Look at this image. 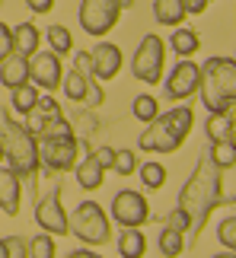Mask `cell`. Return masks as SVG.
<instances>
[{
    "label": "cell",
    "mask_w": 236,
    "mask_h": 258,
    "mask_svg": "<svg viewBox=\"0 0 236 258\" xmlns=\"http://www.w3.org/2000/svg\"><path fill=\"white\" fill-rule=\"evenodd\" d=\"M220 201H223L220 169L211 163V156L204 153L201 160H198V166H195L192 178L182 185V191H179V207L189 214V230L195 233V239L201 236L211 211H214V207H220Z\"/></svg>",
    "instance_id": "obj_1"
},
{
    "label": "cell",
    "mask_w": 236,
    "mask_h": 258,
    "mask_svg": "<svg viewBox=\"0 0 236 258\" xmlns=\"http://www.w3.org/2000/svg\"><path fill=\"white\" fill-rule=\"evenodd\" d=\"M198 71H201V80H198L201 105L208 108L211 115L233 112V99H236V61H233V57H208Z\"/></svg>",
    "instance_id": "obj_2"
},
{
    "label": "cell",
    "mask_w": 236,
    "mask_h": 258,
    "mask_svg": "<svg viewBox=\"0 0 236 258\" xmlns=\"http://www.w3.org/2000/svg\"><path fill=\"white\" fill-rule=\"evenodd\" d=\"M192 124H195V112L189 105H175L169 112L156 115L153 121L147 124V131L137 137V147H141L144 153H175L185 144Z\"/></svg>",
    "instance_id": "obj_3"
},
{
    "label": "cell",
    "mask_w": 236,
    "mask_h": 258,
    "mask_svg": "<svg viewBox=\"0 0 236 258\" xmlns=\"http://www.w3.org/2000/svg\"><path fill=\"white\" fill-rule=\"evenodd\" d=\"M0 144H4V156L10 160V169L19 178H32L38 172L35 137L23 124H16L10 115H0Z\"/></svg>",
    "instance_id": "obj_4"
},
{
    "label": "cell",
    "mask_w": 236,
    "mask_h": 258,
    "mask_svg": "<svg viewBox=\"0 0 236 258\" xmlns=\"http://www.w3.org/2000/svg\"><path fill=\"white\" fill-rule=\"evenodd\" d=\"M35 150H38V169L48 172H67L80 163V141L74 137V131L38 137Z\"/></svg>",
    "instance_id": "obj_5"
},
{
    "label": "cell",
    "mask_w": 236,
    "mask_h": 258,
    "mask_svg": "<svg viewBox=\"0 0 236 258\" xmlns=\"http://www.w3.org/2000/svg\"><path fill=\"white\" fill-rule=\"evenodd\" d=\"M67 230H71L80 242H86V245H105V242L112 239L109 217H105V211L96 201L77 204V211L67 217Z\"/></svg>",
    "instance_id": "obj_6"
},
{
    "label": "cell",
    "mask_w": 236,
    "mask_h": 258,
    "mask_svg": "<svg viewBox=\"0 0 236 258\" xmlns=\"http://www.w3.org/2000/svg\"><path fill=\"white\" fill-rule=\"evenodd\" d=\"M163 64H166V42L156 32L144 35L137 51L131 57V71H134V80L141 83H160L163 80Z\"/></svg>",
    "instance_id": "obj_7"
},
{
    "label": "cell",
    "mask_w": 236,
    "mask_h": 258,
    "mask_svg": "<svg viewBox=\"0 0 236 258\" xmlns=\"http://www.w3.org/2000/svg\"><path fill=\"white\" fill-rule=\"evenodd\" d=\"M125 0H83L80 4V26L86 35H109L118 26Z\"/></svg>",
    "instance_id": "obj_8"
},
{
    "label": "cell",
    "mask_w": 236,
    "mask_h": 258,
    "mask_svg": "<svg viewBox=\"0 0 236 258\" xmlns=\"http://www.w3.org/2000/svg\"><path fill=\"white\" fill-rule=\"evenodd\" d=\"M26 131L32 137H45V134H67L71 124L64 121L61 108L51 96H38V102L32 105V112H26Z\"/></svg>",
    "instance_id": "obj_9"
},
{
    "label": "cell",
    "mask_w": 236,
    "mask_h": 258,
    "mask_svg": "<svg viewBox=\"0 0 236 258\" xmlns=\"http://www.w3.org/2000/svg\"><path fill=\"white\" fill-rule=\"evenodd\" d=\"M112 220L118 226H125V230H131V226H144L147 220H150V204H147V198L141 191L125 188V191H118L115 201H112Z\"/></svg>",
    "instance_id": "obj_10"
},
{
    "label": "cell",
    "mask_w": 236,
    "mask_h": 258,
    "mask_svg": "<svg viewBox=\"0 0 236 258\" xmlns=\"http://www.w3.org/2000/svg\"><path fill=\"white\" fill-rule=\"evenodd\" d=\"M198 80H201L198 64H192L189 57H182V61L172 67V74L163 80V93H166V99H172V102H182V99L198 93Z\"/></svg>",
    "instance_id": "obj_11"
},
{
    "label": "cell",
    "mask_w": 236,
    "mask_h": 258,
    "mask_svg": "<svg viewBox=\"0 0 236 258\" xmlns=\"http://www.w3.org/2000/svg\"><path fill=\"white\" fill-rule=\"evenodd\" d=\"M61 57H57L54 51H35L32 57H29V80H32V86L45 89V93H51V89L61 86Z\"/></svg>",
    "instance_id": "obj_12"
},
{
    "label": "cell",
    "mask_w": 236,
    "mask_h": 258,
    "mask_svg": "<svg viewBox=\"0 0 236 258\" xmlns=\"http://www.w3.org/2000/svg\"><path fill=\"white\" fill-rule=\"evenodd\" d=\"M35 223L42 226L48 236H67V233H71V230H67V214H64V207H61L57 191L38 198V204H35Z\"/></svg>",
    "instance_id": "obj_13"
},
{
    "label": "cell",
    "mask_w": 236,
    "mask_h": 258,
    "mask_svg": "<svg viewBox=\"0 0 236 258\" xmlns=\"http://www.w3.org/2000/svg\"><path fill=\"white\" fill-rule=\"evenodd\" d=\"M86 57H90V71H93V77H99V80H112V77L122 71V48L112 45V42L96 45Z\"/></svg>",
    "instance_id": "obj_14"
},
{
    "label": "cell",
    "mask_w": 236,
    "mask_h": 258,
    "mask_svg": "<svg viewBox=\"0 0 236 258\" xmlns=\"http://www.w3.org/2000/svg\"><path fill=\"white\" fill-rule=\"evenodd\" d=\"M19 198H23V185L13 169H0V207L4 214L16 217L19 214Z\"/></svg>",
    "instance_id": "obj_15"
},
{
    "label": "cell",
    "mask_w": 236,
    "mask_h": 258,
    "mask_svg": "<svg viewBox=\"0 0 236 258\" xmlns=\"http://www.w3.org/2000/svg\"><path fill=\"white\" fill-rule=\"evenodd\" d=\"M0 83H4L7 89H16V86H23L29 83V57L23 54H10L0 61Z\"/></svg>",
    "instance_id": "obj_16"
},
{
    "label": "cell",
    "mask_w": 236,
    "mask_h": 258,
    "mask_svg": "<svg viewBox=\"0 0 236 258\" xmlns=\"http://www.w3.org/2000/svg\"><path fill=\"white\" fill-rule=\"evenodd\" d=\"M204 134H208L211 144H233L236 141V124H233V112L223 115H211L204 121Z\"/></svg>",
    "instance_id": "obj_17"
},
{
    "label": "cell",
    "mask_w": 236,
    "mask_h": 258,
    "mask_svg": "<svg viewBox=\"0 0 236 258\" xmlns=\"http://www.w3.org/2000/svg\"><path fill=\"white\" fill-rule=\"evenodd\" d=\"M38 42H42V32L32 23H19L13 26V51L23 57H32L38 51Z\"/></svg>",
    "instance_id": "obj_18"
},
{
    "label": "cell",
    "mask_w": 236,
    "mask_h": 258,
    "mask_svg": "<svg viewBox=\"0 0 236 258\" xmlns=\"http://www.w3.org/2000/svg\"><path fill=\"white\" fill-rule=\"evenodd\" d=\"M153 16L160 26H182L185 23V0H153Z\"/></svg>",
    "instance_id": "obj_19"
},
{
    "label": "cell",
    "mask_w": 236,
    "mask_h": 258,
    "mask_svg": "<svg viewBox=\"0 0 236 258\" xmlns=\"http://www.w3.org/2000/svg\"><path fill=\"white\" fill-rule=\"evenodd\" d=\"M74 169H77V182H80V188H86V191H96V188L102 185V175H105V169L99 166V160H96V153H90L83 163H77Z\"/></svg>",
    "instance_id": "obj_20"
},
{
    "label": "cell",
    "mask_w": 236,
    "mask_h": 258,
    "mask_svg": "<svg viewBox=\"0 0 236 258\" xmlns=\"http://www.w3.org/2000/svg\"><path fill=\"white\" fill-rule=\"evenodd\" d=\"M118 255L122 258H144L147 255V236L137 226L122 230V236H118Z\"/></svg>",
    "instance_id": "obj_21"
},
{
    "label": "cell",
    "mask_w": 236,
    "mask_h": 258,
    "mask_svg": "<svg viewBox=\"0 0 236 258\" xmlns=\"http://www.w3.org/2000/svg\"><path fill=\"white\" fill-rule=\"evenodd\" d=\"M90 77H86L83 71H71V74H64L61 77V89H64V96L71 99V102H86V96H90Z\"/></svg>",
    "instance_id": "obj_22"
},
{
    "label": "cell",
    "mask_w": 236,
    "mask_h": 258,
    "mask_svg": "<svg viewBox=\"0 0 236 258\" xmlns=\"http://www.w3.org/2000/svg\"><path fill=\"white\" fill-rule=\"evenodd\" d=\"M169 48H172L179 57H192V54L201 48V38H198V32H195V29L179 26V29L172 32V38H169Z\"/></svg>",
    "instance_id": "obj_23"
},
{
    "label": "cell",
    "mask_w": 236,
    "mask_h": 258,
    "mask_svg": "<svg viewBox=\"0 0 236 258\" xmlns=\"http://www.w3.org/2000/svg\"><path fill=\"white\" fill-rule=\"evenodd\" d=\"M10 105H13V112L16 115H26V112H32V105L38 102V86L32 83H23V86H16V89H10Z\"/></svg>",
    "instance_id": "obj_24"
},
{
    "label": "cell",
    "mask_w": 236,
    "mask_h": 258,
    "mask_svg": "<svg viewBox=\"0 0 236 258\" xmlns=\"http://www.w3.org/2000/svg\"><path fill=\"white\" fill-rule=\"evenodd\" d=\"M137 175H141V185L144 188H150V191H156V188H163L166 182V169H163V163H144V166H137L134 169Z\"/></svg>",
    "instance_id": "obj_25"
},
{
    "label": "cell",
    "mask_w": 236,
    "mask_h": 258,
    "mask_svg": "<svg viewBox=\"0 0 236 258\" xmlns=\"http://www.w3.org/2000/svg\"><path fill=\"white\" fill-rule=\"evenodd\" d=\"M48 45H51V51L57 57H61V54H71L74 51L71 29H67V26H51V29H48Z\"/></svg>",
    "instance_id": "obj_26"
},
{
    "label": "cell",
    "mask_w": 236,
    "mask_h": 258,
    "mask_svg": "<svg viewBox=\"0 0 236 258\" xmlns=\"http://www.w3.org/2000/svg\"><path fill=\"white\" fill-rule=\"evenodd\" d=\"M208 156H211V163L217 166V169H233L236 166V147L233 144H211Z\"/></svg>",
    "instance_id": "obj_27"
},
{
    "label": "cell",
    "mask_w": 236,
    "mask_h": 258,
    "mask_svg": "<svg viewBox=\"0 0 236 258\" xmlns=\"http://www.w3.org/2000/svg\"><path fill=\"white\" fill-rule=\"evenodd\" d=\"M182 249H185L182 233L172 230V226H166V230L160 233V252H163L166 258H175V255H182Z\"/></svg>",
    "instance_id": "obj_28"
},
{
    "label": "cell",
    "mask_w": 236,
    "mask_h": 258,
    "mask_svg": "<svg viewBox=\"0 0 236 258\" xmlns=\"http://www.w3.org/2000/svg\"><path fill=\"white\" fill-rule=\"evenodd\" d=\"M156 115H160V105H156L153 96H137V99H134V118H137V121L150 124Z\"/></svg>",
    "instance_id": "obj_29"
},
{
    "label": "cell",
    "mask_w": 236,
    "mask_h": 258,
    "mask_svg": "<svg viewBox=\"0 0 236 258\" xmlns=\"http://www.w3.org/2000/svg\"><path fill=\"white\" fill-rule=\"evenodd\" d=\"M57 249H54V239L48 233H38L32 242H29V258H54Z\"/></svg>",
    "instance_id": "obj_30"
},
{
    "label": "cell",
    "mask_w": 236,
    "mask_h": 258,
    "mask_svg": "<svg viewBox=\"0 0 236 258\" xmlns=\"http://www.w3.org/2000/svg\"><path fill=\"white\" fill-rule=\"evenodd\" d=\"M112 169L118 172V175H134V169H137V156L131 153V150H115V163H112Z\"/></svg>",
    "instance_id": "obj_31"
},
{
    "label": "cell",
    "mask_w": 236,
    "mask_h": 258,
    "mask_svg": "<svg viewBox=\"0 0 236 258\" xmlns=\"http://www.w3.org/2000/svg\"><path fill=\"white\" fill-rule=\"evenodd\" d=\"M217 239L227 245V252H233V249H236V217H233V214H230L227 220L217 226Z\"/></svg>",
    "instance_id": "obj_32"
},
{
    "label": "cell",
    "mask_w": 236,
    "mask_h": 258,
    "mask_svg": "<svg viewBox=\"0 0 236 258\" xmlns=\"http://www.w3.org/2000/svg\"><path fill=\"white\" fill-rule=\"evenodd\" d=\"M4 245H7V258H29V242L23 236H7Z\"/></svg>",
    "instance_id": "obj_33"
},
{
    "label": "cell",
    "mask_w": 236,
    "mask_h": 258,
    "mask_svg": "<svg viewBox=\"0 0 236 258\" xmlns=\"http://www.w3.org/2000/svg\"><path fill=\"white\" fill-rule=\"evenodd\" d=\"M13 54V29L7 23H0V61Z\"/></svg>",
    "instance_id": "obj_34"
},
{
    "label": "cell",
    "mask_w": 236,
    "mask_h": 258,
    "mask_svg": "<svg viewBox=\"0 0 236 258\" xmlns=\"http://www.w3.org/2000/svg\"><path fill=\"white\" fill-rule=\"evenodd\" d=\"M166 226H172V230L185 233V230H189V214H185L182 207H175V211H169V217H166Z\"/></svg>",
    "instance_id": "obj_35"
},
{
    "label": "cell",
    "mask_w": 236,
    "mask_h": 258,
    "mask_svg": "<svg viewBox=\"0 0 236 258\" xmlns=\"http://www.w3.org/2000/svg\"><path fill=\"white\" fill-rule=\"evenodd\" d=\"M96 153V160H99L102 169H112V163H115V150L112 147H99V150H93Z\"/></svg>",
    "instance_id": "obj_36"
},
{
    "label": "cell",
    "mask_w": 236,
    "mask_h": 258,
    "mask_svg": "<svg viewBox=\"0 0 236 258\" xmlns=\"http://www.w3.org/2000/svg\"><path fill=\"white\" fill-rule=\"evenodd\" d=\"M26 7L32 10V13H51L54 0H26Z\"/></svg>",
    "instance_id": "obj_37"
},
{
    "label": "cell",
    "mask_w": 236,
    "mask_h": 258,
    "mask_svg": "<svg viewBox=\"0 0 236 258\" xmlns=\"http://www.w3.org/2000/svg\"><path fill=\"white\" fill-rule=\"evenodd\" d=\"M204 10H208V0H185V13H204Z\"/></svg>",
    "instance_id": "obj_38"
},
{
    "label": "cell",
    "mask_w": 236,
    "mask_h": 258,
    "mask_svg": "<svg viewBox=\"0 0 236 258\" xmlns=\"http://www.w3.org/2000/svg\"><path fill=\"white\" fill-rule=\"evenodd\" d=\"M67 258H96V255H93L90 249H77V252H71Z\"/></svg>",
    "instance_id": "obj_39"
},
{
    "label": "cell",
    "mask_w": 236,
    "mask_h": 258,
    "mask_svg": "<svg viewBox=\"0 0 236 258\" xmlns=\"http://www.w3.org/2000/svg\"><path fill=\"white\" fill-rule=\"evenodd\" d=\"M0 258H7V245H4V239H0Z\"/></svg>",
    "instance_id": "obj_40"
},
{
    "label": "cell",
    "mask_w": 236,
    "mask_h": 258,
    "mask_svg": "<svg viewBox=\"0 0 236 258\" xmlns=\"http://www.w3.org/2000/svg\"><path fill=\"white\" fill-rule=\"evenodd\" d=\"M214 258H236V255H233V252H227V255H214Z\"/></svg>",
    "instance_id": "obj_41"
},
{
    "label": "cell",
    "mask_w": 236,
    "mask_h": 258,
    "mask_svg": "<svg viewBox=\"0 0 236 258\" xmlns=\"http://www.w3.org/2000/svg\"><path fill=\"white\" fill-rule=\"evenodd\" d=\"M0 160H4V144H0Z\"/></svg>",
    "instance_id": "obj_42"
},
{
    "label": "cell",
    "mask_w": 236,
    "mask_h": 258,
    "mask_svg": "<svg viewBox=\"0 0 236 258\" xmlns=\"http://www.w3.org/2000/svg\"><path fill=\"white\" fill-rule=\"evenodd\" d=\"M96 258H102V255H96Z\"/></svg>",
    "instance_id": "obj_43"
}]
</instances>
